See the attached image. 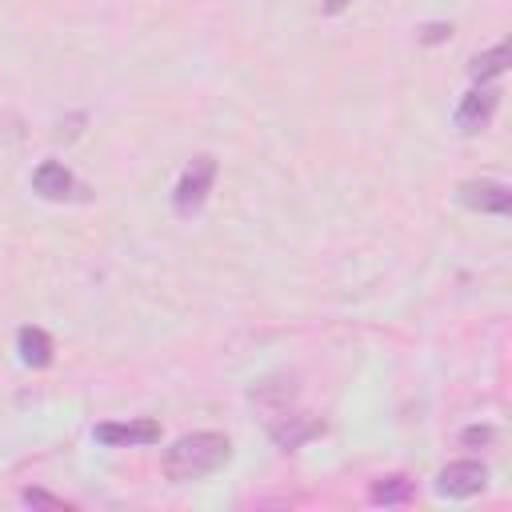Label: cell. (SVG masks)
I'll return each mask as SVG.
<instances>
[{
  "instance_id": "obj_1",
  "label": "cell",
  "mask_w": 512,
  "mask_h": 512,
  "mask_svg": "<svg viewBox=\"0 0 512 512\" xmlns=\"http://www.w3.org/2000/svg\"><path fill=\"white\" fill-rule=\"evenodd\" d=\"M228 456H232V440L224 432L200 428V432H184L180 440H172L160 456V468L172 484H192V480H204L216 468H224Z\"/></svg>"
},
{
  "instance_id": "obj_2",
  "label": "cell",
  "mask_w": 512,
  "mask_h": 512,
  "mask_svg": "<svg viewBox=\"0 0 512 512\" xmlns=\"http://www.w3.org/2000/svg\"><path fill=\"white\" fill-rule=\"evenodd\" d=\"M212 184H216V156H212V152H196V156L184 164V172H180V180H176V188H172V212H176L180 220H192V216L208 204Z\"/></svg>"
},
{
  "instance_id": "obj_3",
  "label": "cell",
  "mask_w": 512,
  "mask_h": 512,
  "mask_svg": "<svg viewBox=\"0 0 512 512\" xmlns=\"http://www.w3.org/2000/svg\"><path fill=\"white\" fill-rule=\"evenodd\" d=\"M264 428H268V436H272L284 452H296L300 444H308V440H316V436L324 432V420H320V416H308V412H300V408L292 404V408L268 416Z\"/></svg>"
},
{
  "instance_id": "obj_4",
  "label": "cell",
  "mask_w": 512,
  "mask_h": 512,
  "mask_svg": "<svg viewBox=\"0 0 512 512\" xmlns=\"http://www.w3.org/2000/svg\"><path fill=\"white\" fill-rule=\"evenodd\" d=\"M496 104H500V92H496L492 84H472V88L460 96L456 112H452L456 132H464V136L484 132V128L492 124V116H496Z\"/></svg>"
},
{
  "instance_id": "obj_5",
  "label": "cell",
  "mask_w": 512,
  "mask_h": 512,
  "mask_svg": "<svg viewBox=\"0 0 512 512\" xmlns=\"http://www.w3.org/2000/svg\"><path fill=\"white\" fill-rule=\"evenodd\" d=\"M32 192L40 200H52V204H64V200H80L84 196V184L72 176L68 164L60 160H40L32 168Z\"/></svg>"
},
{
  "instance_id": "obj_6",
  "label": "cell",
  "mask_w": 512,
  "mask_h": 512,
  "mask_svg": "<svg viewBox=\"0 0 512 512\" xmlns=\"http://www.w3.org/2000/svg\"><path fill=\"white\" fill-rule=\"evenodd\" d=\"M92 436L108 448H144L160 440V420L152 416H136V420H104L92 428Z\"/></svg>"
},
{
  "instance_id": "obj_7",
  "label": "cell",
  "mask_w": 512,
  "mask_h": 512,
  "mask_svg": "<svg viewBox=\"0 0 512 512\" xmlns=\"http://www.w3.org/2000/svg\"><path fill=\"white\" fill-rule=\"evenodd\" d=\"M484 488H488V468L480 460H452L436 476V492L448 500H468V496H480Z\"/></svg>"
},
{
  "instance_id": "obj_8",
  "label": "cell",
  "mask_w": 512,
  "mask_h": 512,
  "mask_svg": "<svg viewBox=\"0 0 512 512\" xmlns=\"http://www.w3.org/2000/svg\"><path fill=\"white\" fill-rule=\"evenodd\" d=\"M456 200L472 212H488V216H508L512 212V192L500 180H464L456 188Z\"/></svg>"
},
{
  "instance_id": "obj_9",
  "label": "cell",
  "mask_w": 512,
  "mask_h": 512,
  "mask_svg": "<svg viewBox=\"0 0 512 512\" xmlns=\"http://www.w3.org/2000/svg\"><path fill=\"white\" fill-rule=\"evenodd\" d=\"M508 64H512V48H508V40H500L488 52H476L468 60V76H472V84H492L496 76L508 72Z\"/></svg>"
},
{
  "instance_id": "obj_10",
  "label": "cell",
  "mask_w": 512,
  "mask_h": 512,
  "mask_svg": "<svg viewBox=\"0 0 512 512\" xmlns=\"http://www.w3.org/2000/svg\"><path fill=\"white\" fill-rule=\"evenodd\" d=\"M16 352H20V360H24L28 368H48L56 348H52V336H48L44 328L24 324V328L16 332Z\"/></svg>"
},
{
  "instance_id": "obj_11",
  "label": "cell",
  "mask_w": 512,
  "mask_h": 512,
  "mask_svg": "<svg viewBox=\"0 0 512 512\" xmlns=\"http://www.w3.org/2000/svg\"><path fill=\"white\" fill-rule=\"evenodd\" d=\"M416 496V480H408L404 472H388V476H380V480H372V488H368V500L372 504H408Z\"/></svg>"
},
{
  "instance_id": "obj_12",
  "label": "cell",
  "mask_w": 512,
  "mask_h": 512,
  "mask_svg": "<svg viewBox=\"0 0 512 512\" xmlns=\"http://www.w3.org/2000/svg\"><path fill=\"white\" fill-rule=\"evenodd\" d=\"M20 500H24L28 508H52V512H68V508H72L64 496H56V492H48V488H24Z\"/></svg>"
},
{
  "instance_id": "obj_13",
  "label": "cell",
  "mask_w": 512,
  "mask_h": 512,
  "mask_svg": "<svg viewBox=\"0 0 512 512\" xmlns=\"http://www.w3.org/2000/svg\"><path fill=\"white\" fill-rule=\"evenodd\" d=\"M496 440V428L492 424H468L464 432H460V444L464 448H488Z\"/></svg>"
},
{
  "instance_id": "obj_14",
  "label": "cell",
  "mask_w": 512,
  "mask_h": 512,
  "mask_svg": "<svg viewBox=\"0 0 512 512\" xmlns=\"http://www.w3.org/2000/svg\"><path fill=\"white\" fill-rule=\"evenodd\" d=\"M452 36V24H444V20H432V24H420L416 28V40L420 44H440V40H448Z\"/></svg>"
},
{
  "instance_id": "obj_15",
  "label": "cell",
  "mask_w": 512,
  "mask_h": 512,
  "mask_svg": "<svg viewBox=\"0 0 512 512\" xmlns=\"http://www.w3.org/2000/svg\"><path fill=\"white\" fill-rule=\"evenodd\" d=\"M348 4H352V0H324V4H320V12H324V16H336V12H344Z\"/></svg>"
}]
</instances>
